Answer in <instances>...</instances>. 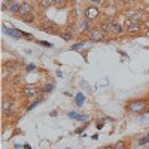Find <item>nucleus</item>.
I'll return each instance as SVG.
<instances>
[{
  "label": "nucleus",
  "instance_id": "obj_19",
  "mask_svg": "<svg viewBox=\"0 0 149 149\" xmlns=\"http://www.w3.org/2000/svg\"><path fill=\"white\" fill-rule=\"evenodd\" d=\"M9 5H10V0H3V3H2V10H8V9H9Z\"/></svg>",
  "mask_w": 149,
  "mask_h": 149
},
{
  "label": "nucleus",
  "instance_id": "obj_17",
  "mask_svg": "<svg viewBox=\"0 0 149 149\" xmlns=\"http://www.w3.org/2000/svg\"><path fill=\"white\" fill-rule=\"evenodd\" d=\"M125 146H127L125 142H124V140H119V142H116V143L113 145V149H125Z\"/></svg>",
  "mask_w": 149,
  "mask_h": 149
},
{
  "label": "nucleus",
  "instance_id": "obj_21",
  "mask_svg": "<svg viewBox=\"0 0 149 149\" xmlns=\"http://www.w3.org/2000/svg\"><path fill=\"white\" fill-rule=\"evenodd\" d=\"M14 115H15V110L14 109H10V110H8V112H5V116H8V118H14Z\"/></svg>",
  "mask_w": 149,
  "mask_h": 149
},
{
  "label": "nucleus",
  "instance_id": "obj_13",
  "mask_svg": "<svg viewBox=\"0 0 149 149\" xmlns=\"http://www.w3.org/2000/svg\"><path fill=\"white\" fill-rule=\"evenodd\" d=\"M79 30L81 31H86V33H88L90 30H91V26H90V21L88 19H82V21H79Z\"/></svg>",
  "mask_w": 149,
  "mask_h": 149
},
{
  "label": "nucleus",
  "instance_id": "obj_8",
  "mask_svg": "<svg viewBox=\"0 0 149 149\" xmlns=\"http://www.w3.org/2000/svg\"><path fill=\"white\" fill-rule=\"evenodd\" d=\"M113 18H107V19H103L100 24H98V29H100L103 33H106V34H109L110 33V30H112V24H113Z\"/></svg>",
  "mask_w": 149,
  "mask_h": 149
},
{
  "label": "nucleus",
  "instance_id": "obj_5",
  "mask_svg": "<svg viewBox=\"0 0 149 149\" xmlns=\"http://www.w3.org/2000/svg\"><path fill=\"white\" fill-rule=\"evenodd\" d=\"M31 12H33V5L29 2H22L17 15L19 17V19H24V18H29L31 15Z\"/></svg>",
  "mask_w": 149,
  "mask_h": 149
},
{
  "label": "nucleus",
  "instance_id": "obj_18",
  "mask_svg": "<svg viewBox=\"0 0 149 149\" xmlns=\"http://www.w3.org/2000/svg\"><path fill=\"white\" fill-rule=\"evenodd\" d=\"M84 45H85V42H78V43L72 45V46H70V49H73V51H74V49H79V48H82Z\"/></svg>",
  "mask_w": 149,
  "mask_h": 149
},
{
  "label": "nucleus",
  "instance_id": "obj_10",
  "mask_svg": "<svg viewBox=\"0 0 149 149\" xmlns=\"http://www.w3.org/2000/svg\"><path fill=\"white\" fill-rule=\"evenodd\" d=\"M110 33H112V34H115V36H122L124 33H125V29H124V26H122V24H119L118 21H113Z\"/></svg>",
  "mask_w": 149,
  "mask_h": 149
},
{
  "label": "nucleus",
  "instance_id": "obj_7",
  "mask_svg": "<svg viewBox=\"0 0 149 149\" xmlns=\"http://www.w3.org/2000/svg\"><path fill=\"white\" fill-rule=\"evenodd\" d=\"M39 91H40V90L37 88L34 84H29V85H24V86H22V95L27 97V98L37 95V93H39Z\"/></svg>",
  "mask_w": 149,
  "mask_h": 149
},
{
  "label": "nucleus",
  "instance_id": "obj_6",
  "mask_svg": "<svg viewBox=\"0 0 149 149\" xmlns=\"http://www.w3.org/2000/svg\"><path fill=\"white\" fill-rule=\"evenodd\" d=\"M145 106H146V100H133V102L127 106V109L131 110L133 113H142L143 109H145Z\"/></svg>",
  "mask_w": 149,
  "mask_h": 149
},
{
  "label": "nucleus",
  "instance_id": "obj_25",
  "mask_svg": "<svg viewBox=\"0 0 149 149\" xmlns=\"http://www.w3.org/2000/svg\"><path fill=\"white\" fill-rule=\"evenodd\" d=\"M34 69H36V66H34V64H29L26 70H27V72H31V70H34Z\"/></svg>",
  "mask_w": 149,
  "mask_h": 149
},
{
  "label": "nucleus",
  "instance_id": "obj_27",
  "mask_svg": "<svg viewBox=\"0 0 149 149\" xmlns=\"http://www.w3.org/2000/svg\"><path fill=\"white\" fill-rule=\"evenodd\" d=\"M90 2H91L93 5H97V6H98V3H102L103 0H90Z\"/></svg>",
  "mask_w": 149,
  "mask_h": 149
},
{
  "label": "nucleus",
  "instance_id": "obj_16",
  "mask_svg": "<svg viewBox=\"0 0 149 149\" xmlns=\"http://www.w3.org/2000/svg\"><path fill=\"white\" fill-rule=\"evenodd\" d=\"M52 88H54V85H52V84H45L42 88H40V91H42V93H51Z\"/></svg>",
  "mask_w": 149,
  "mask_h": 149
},
{
  "label": "nucleus",
  "instance_id": "obj_29",
  "mask_svg": "<svg viewBox=\"0 0 149 149\" xmlns=\"http://www.w3.org/2000/svg\"><path fill=\"white\" fill-rule=\"evenodd\" d=\"M122 2H124V3H125V5H128V3H133V2H134V0H122Z\"/></svg>",
  "mask_w": 149,
  "mask_h": 149
},
{
  "label": "nucleus",
  "instance_id": "obj_3",
  "mask_svg": "<svg viewBox=\"0 0 149 149\" xmlns=\"http://www.w3.org/2000/svg\"><path fill=\"white\" fill-rule=\"evenodd\" d=\"M39 27H40L42 31L49 33V34H54V36H60V31H61V29L57 26L54 21H51V19H43V21L40 22Z\"/></svg>",
  "mask_w": 149,
  "mask_h": 149
},
{
  "label": "nucleus",
  "instance_id": "obj_11",
  "mask_svg": "<svg viewBox=\"0 0 149 149\" xmlns=\"http://www.w3.org/2000/svg\"><path fill=\"white\" fill-rule=\"evenodd\" d=\"M5 33L9 34V36H12L14 39H21V37H24V36H22V31H19V30H17V29H14V27H12V29H6V27H5Z\"/></svg>",
  "mask_w": 149,
  "mask_h": 149
},
{
  "label": "nucleus",
  "instance_id": "obj_24",
  "mask_svg": "<svg viewBox=\"0 0 149 149\" xmlns=\"http://www.w3.org/2000/svg\"><path fill=\"white\" fill-rule=\"evenodd\" d=\"M143 27H145V29H148V30H149V18H146V19H145V21H143Z\"/></svg>",
  "mask_w": 149,
  "mask_h": 149
},
{
  "label": "nucleus",
  "instance_id": "obj_4",
  "mask_svg": "<svg viewBox=\"0 0 149 149\" xmlns=\"http://www.w3.org/2000/svg\"><path fill=\"white\" fill-rule=\"evenodd\" d=\"M107 34L106 33H103L100 29H91L88 33H86V37H88V40H91V42H102V40H104V37H106Z\"/></svg>",
  "mask_w": 149,
  "mask_h": 149
},
{
  "label": "nucleus",
  "instance_id": "obj_2",
  "mask_svg": "<svg viewBox=\"0 0 149 149\" xmlns=\"http://www.w3.org/2000/svg\"><path fill=\"white\" fill-rule=\"evenodd\" d=\"M100 15H102V10H100V8H98L97 5L90 3L88 6H85V9H84V18L88 19L90 22L97 21L98 18H100Z\"/></svg>",
  "mask_w": 149,
  "mask_h": 149
},
{
  "label": "nucleus",
  "instance_id": "obj_1",
  "mask_svg": "<svg viewBox=\"0 0 149 149\" xmlns=\"http://www.w3.org/2000/svg\"><path fill=\"white\" fill-rule=\"evenodd\" d=\"M124 29H125V33L128 34H136L139 33L143 27V22L142 19H134V18H127L125 22H124Z\"/></svg>",
  "mask_w": 149,
  "mask_h": 149
},
{
  "label": "nucleus",
  "instance_id": "obj_28",
  "mask_svg": "<svg viewBox=\"0 0 149 149\" xmlns=\"http://www.w3.org/2000/svg\"><path fill=\"white\" fill-rule=\"evenodd\" d=\"M103 149H113V145H106L103 146Z\"/></svg>",
  "mask_w": 149,
  "mask_h": 149
},
{
  "label": "nucleus",
  "instance_id": "obj_26",
  "mask_svg": "<svg viewBox=\"0 0 149 149\" xmlns=\"http://www.w3.org/2000/svg\"><path fill=\"white\" fill-rule=\"evenodd\" d=\"M64 2H66V0H54V3H55V5H60V6L64 5Z\"/></svg>",
  "mask_w": 149,
  "mask_h": 149
},
{
  "label": "nucleus",
  "instance_id": "obj_9",
  "mask_svg": "<svg viewBox=\"0 0 149 149\" xmlns=\"http://www.w3.org/2000/svg\"><path fill=\"white\" fill-rule=\"evenodd\" d=\"M73 36H74V33H73L72 27H64V29H61V31H60V37L63 40H67V42L73 39Z\"/></svg>",
  "mask_w": 149,
  "mask_h": 149
},
{
  "label": "nucleus",
  "instance_id": "obj_15",
  "mask_svg": "<svg viewBox=\"0 0 149 149\" xmlns=\"http://www.w3.org/2000/svg\"><path fill=\"white\" fill-rule=\"evenodd\" d=\"M10 109H12V102L10 100H3V103H2V112L5 113V112H8Z\"/></svg>",
  "mask_w": 149,
  "mask_h": 149
},
{
  "label": "nucleus",
  "instance_id": "obj_12",
  "mask_svg": "<svg viewBox=\"0 0 149 149\" xmlns=\"http://www.w3.org/2000/svg\"><path fill=\"white\" fill-rule=\"evenodd\" d=\"M22 2H19V0H12L10 5H9V12L10 14H18V10H19V6H21Z\"/></svg>",
  "mask_w": 149,
  "mask_h": 149
},
{
  "label": "nucleus",
  "instance_id": "obj_30",
  "mask_svg": "<svg viewBox=\"0 0 149 149\" xmlns=\"http://www.w3.org/2000/svg\"><path fill=\"white\" fill-rule=\"evenodd\" d=\"M100 149H103V148H100Z\"/></svg>",
  "mask_w": 149,
  "mask_h": 149
},
{
  "label": "nucleus",
  "instance_id": "obj_20",
  "mask_svg": "<svg viewBox=\"0 0 149 149\" xmlns=\"http://www.w3.org/2000/svg\"><path fill=\"white\" fill-rule=\"evenodd\" d=\"M146 143H149V134L145 136V137H142V139L139 140V145H146Z\"/></svg>",
  "mask_w": 149,
  "mask_h": 149
},
{
  "label": "nucleus",
  "instance_id": "obj_22",
  "mask_svg": "<svg viewBox=\"0 0 149 149\" xmlns=\"http://www.w3.org/2000/svg\"><path fill=\"white\" fill-rule=\"evenodd\" d=\"M39 45H43V46H48V48H51L52 46V43H48V42H45V40H36Z\"/></svg>",
  "mask_w": 149,
  "mask_h": 149
},
{
  "label": "nucleus",
  "instance_id": "obj_14",
  "mask_svg": "<svg viewBox=\"0 0 149 149\" xmlns=\"http://www.w3.org/2000/svg\"><path fill=\"white\" fill-rule=\"evenodd\" d=\"M39 5H40V8L42 9H49L52 5H55L54 3V0H39Z\"/></svg>",
  "mask_w": 149,
  "mask_h": 149
},
{
  "label": "nucleus",
  "instance_id": "obj_31",
  "mask_svg": "<svg viewBox=\"0 0 149 149\" xmlns=\"http://www.w3.org/2000/svg\"><path fill=\"white\" fill-rule=\"evenodd\" d=\"M148 112H149V110H148Z\"/></svg>",
  "mask_w": 149,
  "mask_h": 149
},
{
  "label": "nucleus",
  "instance_id": "obj_23",
  "mask_svg": "<svg viewBox=\"0 0 149 149\" xmlns=\"http://www.w3.org/2000/svg\"><path fill=\"white\" fill-rule=\"evenodd\" d=\"M39 102H40V100H36V102H33V103H31V104H30V106L27 107V110H31V109H33L34 106H37V104H39Z\"/></svg>",
  "mask_w": 149,
  "mask_h": 149
}]
</instances>
